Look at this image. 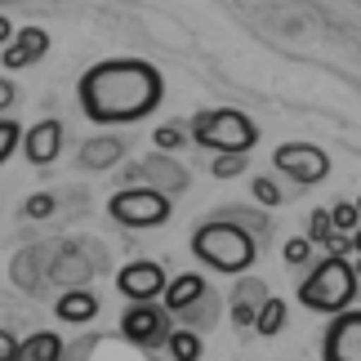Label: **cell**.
<instances>
[{"mask_svg":"<svg viewBox=\"0 0 361 361\" xmlns=\"http://www.w3.org/2000/svg\"><path fill=\"white\" fill-rule=\"evenodd\" d=\"M76 99L94 125H134L165 103V76L143 59H103L76 80Z\"/></svg>","mask_w":361,"mask_h":361,"instance_id":"1","label":"cell"},{"mask_svg":"<svg viewBox=\"0 0 361 361\" xmlns=\"http://www.w3.org/2000/svg\"><path fill=\"white\" fill-rule=\"evenodd\" d=\"M63 143H67V130H63V121H40V125H27L23 130V157H27V165H54L59 161V152H63Z\"/></svg>","mask_w":361,"mask_h":361,"instance_id":"11","label":"cell"},{"mask_svg":"<svg viewBox=\"0 0 361 361\" xmlns=\"http://www.w3.org/2000/svg\"><path fill=\"white\" fill-rule=\"evenodd\" d=\"M192 255L197 263L228 276H241L245 268H255L259 259V241L255 232H245L241 224H224V219H201L197 232H192Z\"/></svg>","mask_w":361,"mask_h":361,"instance_id":"2","label":"cell"},{"mask_svg":"<svg viewBox=\"0 0 361 361\" xmlns=\"http://www.w3.org/2000/svg\"><path fill=\"white\" fill-rule=\"evenodd\" d=\"M210 174L214 178H237V174H245V157H219V161H210Z\"/></svg>","mask_w":361,"mask_h":361,"instance_id":"27","label":"cell"},{"mask_svg":"<svg viewBox=\"0 0 361 361\" xmlns=\"http://www.w3.org/2000/svg\"><path fill=\"white\" fill-rule=\"evenodd\" d=\"M90 272H94V268L80 259V250H72V245L59 250V259H54V281H63V290H85L80 281H85Z\"/></svg>","mask_w":361,"mask_h":361,"instance_id":"17","label":"cell"},{"mask_svg":"<svg viewBox=\"0 0 361 361\" xmlns=\"http://www.w3.org/2000/svg\"><path fill=\"white\" fill-rule=\"evenodd\" d=\"M322 361H361V308L330 317L322 335Z\"/></svg>","mask_w":361,"mask_h":361,"instance_id":"9","label":"cell"},{"mask_svg":"<svg viewBox=\"0 0 361 361\" xmlns=\"http://www.w3.org/2000/svg\"><path fill=\"white\" fill-rule=\"evenodd\" d=\"M330 228H335L339 237H353V232L361 228V214H357V205H353V201H339V205H330Z\"/></svg>","mask_w":361,"mask_h":361,"instance_id":"20","label":"cell"},{"mask_svg":"<svg viewBox=\"0 0 361 361\" xmlns=\"http://www.w3.org/2000/svg\"><path fill=\"white\" fill-rule=\"evenodd\" d=\"M13 361H63V339L54 330H36L32 339H18Z\"/></svg>","mask_w":361,"mask_h":361,"instance_id":"16","label":"cell"},{"mask_svg":"<svg viewBox=\"0 0 361 361\" xmlns=\"http://www.w3.org/2000/svg\"><path fill=\"white\" fill-rule=\"evenodd\" d=\"M250 197H255L259 205H268V210H272V205H281V201H286V192L276 188V178L259 174V178H250Z\"/></svg>","mask_w":361,"mask_h":361,"instance_id":"21","label":"cell"},{"mask_svg":"<svg viewBox=\"0 0 361 361\" xmlns=\"http://www.w3.org/2000/svg\"><path fill=\"white\" fill-rule=\"evenodd\" d=\"M286 322H290V308H286V299H276V295H268L259 303V312H255V330L263 339H272V335H281L286 330Z\"/></svg>","mask_w":361,"mask_h":361,"instance_id":"18","label":"cell"},{"mask_svg":"<svg viewBox=\"0 0 361 361\" xmlns=\"http://www.w3.org/2000/svg\"><path fill=\"white\" fill-rule=\"evenodd\" d=\"M205 295H210V286H205L201 272H178L174 281H165V290H161V312L165 317H178V312L197 308Z\"/></svg>","mask_w":361,"mask_h":361,"instance_id":"13","label":"cell"},{"mask_svg":"<svg viewBox=\"0 0 361 361\" xmlns=\"http://www.w3.org/2000/svg\"><path fill=\"white\" fill-rule=\"evenodd\" d=\"M121 157H125V138H116V134L90 138V143L80 147V165H85V170H112Z\"/></svg>","mask_w":361,"mask_h":361,"instance_id":"15","label":"cell"},{"mask_svg":"<svg viewBox=\"0 0 361 361\" xmlns=\"http://www.w3.org/2000/svg\"><path fill=\"white\" fill-rule=\"evenodd\" d=\"M9 40H13V23L5 18V13H0V49H5V45H9Z\"/></svg>","mask_w":361,"mask_h":361,"instance_id":"30","label":"cell"},{"mask_svg":"<svg viewBox=\"0 0 361 361\" xmlns=\"http://www.w3.org/2000/svg\"><path fill=\"white\" fill-rule=\"evenodd\" d=\"M45 54H49V32H45V27H18L13 40L0 49V63H5L9 72H18V67L40 63Z\"/></svg>","mask_w":361,"mask_h":361,"instance_id":"12","label":"cell"},{"mask_svg":"<svg viewBox=\"0 0 361 361\" xmlns=\"http://www.w3.org/2000/svg\"><path fill=\"white\" fill-rule=\"evenodd\" d=\"M272 165L281 170L286 178H295V183H322V178L330 174V157L317 143H281L272 152Z\"/></svg>","mask_w":361,"mask_h":361,"instance_id":"7","label":"cell"},{"mask_svg":"<svg viewBox=\"0 0 361 361\" xmlns=\"http://www.w3.org/2000/svg\"><path fill=\"white\" fill-rule=\"evenodd\" d=\"M130 178L138 188H152V192H161V197H174V192H183L188 188V170L178 161H170V157H147V161H138L134 170H130Z\"/></svg>","mask_w":361,"mask_h":361,"instance_id":"10","label":"cell"},{"mask_svg":"<svg viewBox=\"0 0 361 361\" xmlns=\"http://www.w3.org/2000/svg\"><path fill=\"white\" fill-rule=\"evenodd\" d=\"M54 317L67 322V326H85V322L99 317V299H94L90 290H63L59 303H54Z\"/></svg>","mask_w":361,"mask_h":361,"instance_id":"14","label":"cell"},{"mask_svg":"<svg viewBox=\"0 0 361 361\" xmlns=\"http://www.w3.org/2000/svg\"><path fill=\"white\" fill-rule=\"evenodd\" d=\"M121 339H130L134 348H161L170 339V317L161 312V303H130L121 312Z\"/></svg>","mask_w":361,"mask_h":361,"instance_id":"6","label":"cell"},{"mask_svg":"<svg viewBox=\"0 0 361 361\" xmlns=\"http://www.w3.org/2000/svg\"><path fill=\"white\" fill-rule=\"evenodd\" d=\"M174 210V201L170 197H161V192H152V188H121L107 197V214H112V224L121 228H161L165 219H170Z\"/></svg>","mask_w":361,"mask_h":361,"instance_id":"5","label":"cell"},{"mask_svg":"<svg viewBox=\"0 0 361 361\" xmlns=\"http://www.w3.org/2000/svg\"><path fill=\"white\" fill-rule=\"evenodd\" d=\"M188 138L205 152H219V157H250L259 143V125L237 107H205L188 121Z\"/></svg>","mask_w":361,"mask_h":361,"instance_id":"3","label":"cell"},{"mask_svg":"<svg viewBox=\"0 0 361 361\" xmlns=\"http://www.w3.org/2000/svg\"><path fill=\"white\" fill-rule=\"evenodd\" d=\"M54 210H59L54 192H36V197H27V205H23V214H27V219H49Z\"/></svg>","mask_w":361,"mask_h":361,"instance_id":"26","label":"cell"},{"mask_svg":"<svg viewBox=\"0 0 361 361\" xmlns=\"http://www.w3.org/2000/svg\"><path fill=\"white\" fill-rule=\"evenodd\" d=\"M353 205H357V214H361V197H357V201H353Z\"/></svg>","mask_w":361,"mask_h":361,"instance_id":"32","label":"cell"},{"mask_svg":"<svg viewBox=\"0 0 361 361\" xmlns=\"http://www.w3.org/2000/svg\"><path fill=\"white\" fill-rule=\"evenodd\" d=\"M165 281H170V276H165V268L157 259H134V263H125V268L116 272V290L130 303H157Z\"/></svg>","mask_w":361,"mask_h":361,"instance_id":"8","label":"cell"},{"mask_svg":"<svg viewBox=\"0 0 361 361\" xmlns=\"http://www.w3.org/2000/svg\"><path fill=\"white\" fill-rule=\"evenodd\" d=\"M18 143H23V125L9 121V116H0V165H5L13 152H18Z\"/></svg>","mask_w":361,"mask_h":361,"instance_id":"23","label":"cell"},{"mask_svg":"<svg viewBox=\"0 0 361 361\" xmlns=\"http://www.w3.org/2000/svg\"><path fill=\"white\" fill-rule=\"evenodd\" d=\"M281 259L290 263V268H308V263H312V245L303 241V237H290V241L281 245Z\"/></svg>","mask_w":361,"mask_h":361,"instance_id":"25","label":"cell"},{"mask_svg":"<svg viewBox=\"0 0 361 361\" xmlns=\"http://www.w3.org/2000/svg\"><path fill=\"white\" fill-rule=\"evenodd\" d=\"M13 353H18V339L9 330H0V361H13Z\"/></svg>","mask_w":361,"mask_h":361,"instance_id":"28","label":"cell"},{"mask_svg":"<svg viewBox=\"0 0 361 361\" xmlns=\"http://www.w3.org/2000/svg\"><path fill=\"white\" fill-rule=\"evenodd\" d=\"M361 295L357 276H353V259H317L308 276L299 281V303L308 312H322V317H339L348 312Z\"/></svg>","mask_w":361,"mask_h":361,"instance_id":"4","label":"cell"},{"mask_svg":"<svg viewBox=\"0 0 361 361\" xmlns=\"http://www.w3.org/2000/svg\"><path fill=\"white\" fill-rule=\"evenodd\" d=\"M13 99H18V94H13V85H9L5 76H0V116H5L9 107H13Z\"/></svg>","mask_w":361,"mask_h":361,"instance_id":"29","label":"cell"},{"mask_svg":"<svg viewBox=\"0 0 361 361\" xmlns=\"http://www.w3.org/2000/svg\"><path fill=\"white\" fill-rule=\"evenodd\" d=\"M152 143H157V152H161V157H165V152H178V147L188 143V130H183V125H157Z\"/></svg>","mask_w":361,"mask_h":361,"instance_id":"22","label":"cell"},{"mask_svg":"<svg viewBox=\"0 0 361 361\" xmlns=\"http://www.w3.org/2000/svg\"><path fill=\"white\" fill-rule=\"evenodd\" d=\"M326 237H335V228H330V210H312V214H308V232H303V241H308V245H322Z\"/></svg>","mask_w":361,"mask_h":361,"instance_id":"24","label":"cell"},{"mask_svg":"<svg viewBox=\"0 0 361 361\" xmlns=\"http://www.w3.org/2000/svg\"><path fill=\"white\" fill-rule=\"evenodd\" d=\"M165 353H170V361H201L205 343H201V335H192V330H170Z\"/></svg>","mask_w":361,"mask_h":361,"instance_id":"19","label":"cell"},{"mask_svg":"<svg viewBox=\"0 0 361 361\" xmlns=\"http://www.w3.org/2000/svg\"><path fill=\"white\" fill-rule=\"evenodd\" d=\"M348 241H353V255H357V259H361V228H357V232H353V237H348Z\"/></svg>","mask_w":361,"mask_h":361,"instance_id":"31","label":"cell"}]
</instances>
